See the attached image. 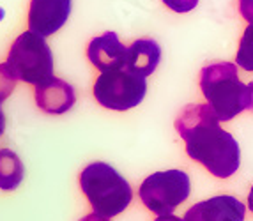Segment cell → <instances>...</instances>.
Masks as SVG:
<instances>
[{"label": "cell", "instance_id": "obj_1", "mask_svg": "<svg viewBox=\"0 0 253 221\" xmlns=\"http://www.w3.org/2000/svg\"><path fill=\"white\" fill-rule=\"evenodd\" d=\"M221 120L207 103L188 105L175 119V131L186 145V154L218 179L232 177L241 166L237 140L219 126Z\"/></svg>", "mask_w": 253, "mask_h": 221}, {"label": "cell", "instance_id": "obj_2", "mask_svg": "<svg viewBox=\"0 0 253 221\" xmlns=\"http://www.w3.org/2000/svg\"><path fill=\"white\" fill-rule=\"evenodd\" d=\"M200 90L207 105L212 108L221 122H228L252 105L250 83L239 80L237 64L212 62L200 71Z\"/></svg>", "mask_w": 253, "mask_h": 221}, {"label": "cell", "instance_id": "obj_3", "mask_svg": "<svg viewBox=\"0 0 253 221\" xmlns=\"http://www.w3.org/2000/svg\"><path fill=\"white\" fill-rule=\"evenodd\" d=\"M78 181L82 193L89 200L94 213L105 218L119 216L133 200L129 183L108 163L94 161L87 165L80 172Z\"/></svg>", "mask_w": 253, "mask_h": 221}, {"label": "cell", "instance_id": "obj_4", "mask_svg": "<svg viewBox=\"0 0 253 221\" xmlns=\"http://www.w3.org/2000/svg\"><path fill=\"white\" fill-rule=\"evenodd\" d=\"M5 66L13 76L29 85H41L53 76V53L48 46L46 37L23 32L11 44Z\"/></svg>", "mask_w": 253, "mask_h": 221}, {"label": "cell", "instance_id": "obj_5", "mask_svg": "<svg viewBox=\"0 0 253 221\" xmlns=\"http://www.w3.org/2000/svg\"><path fill=\"white\" fill-rule=\"evenodd\" d=\"M94 99L103 108L114 111H127L136 108L147 94V80L131 73L126 66L101 73L92 87Z\"/></svg>", "mask_w": 253, "mask_h": 221}, {"label": "cell", "instance_id": "obj_6", "mask_svg": "<svg viewBox=\"0 0 253 221\" xmlns=\"http://www.w3.org/2000/svg\"><path fill=\"white\" fill-rule=\"evenodd\" d=\"M191 191L190 175L182 170L154 172L140 184L138 196L142 204L156 216L172 214L184 204Z\"/></svg>", "mask_w": 253, "mask_h": 221}, {"label": "cell", "instance_id": "obj_7", "mask_svg": "<svg viewBox=\"0 0 253 221\" xmlns=\"http://www.w3.org/2000/svg\"><path fill=\"white\" fill-rule=\"evenodd\" d=\"M73 0H30L27 23L29 30L41 37L59 32L71 14Z\"/></svg>", "mask_w": 253, "mask_h": 221}, {"label": "cell", "instance_id": "obj_8", "mask_svg": "<svg viewBox=\"0 0 253 221\" xmlns=\"http://www.w3.org/2000/svg\"><path fill=\"white\" fill-rule=\"evenodd\" d=\"M245 204L232 195H218L186 211L184 221H245Z\"/></svg>", "mask_w": 253, "mask_h": 221}, {"label": "cell", "instance_id": "obj_9", "mask_svg": "<svg viewBox=\"0 0 253 221\" xmlns=\"http://www.w3.org/2000/svg\"><path fill=\"white\" fill-rule=\"evenodd\" d=\"M36 105L44 113L62 115L69 111L76 103V92L71 83L66 80H60L57 76H51L48 81L36 87Z\"/></svg>", "mask_w": 253, "mask_h": 221}, {"label": "cell", "instance_id": "obj_10", "mask_svg": "<svg viewBox=\"0 0 253 221\" xmlns=\"http://www.w3.org/2000/svg\"><path fill=\"white\" fill-rule=\"evenodd\" d=\"M126 50L127 46L121 43V39L115 32H105L89 43L87 59L99 73L112 71L124 64Z\"/></svg>", "mask_w": 253, "mask_h": 221}, {"label": "cell", "instance_id": "obj_11", "mask_svg": "<svg viewBox=\"0 0 253 221\" xmlns=\"http://www.w3.org/2000/svg\"><path fill=\"white\" fill-rule=\"evenodd\" d=\"M161 60V46L154 39H136L127 46L124 66L138 76H151Z\"/></svg>", "mask_w": 253, "mask_h": 221}, {"label": "cell", "instance_id": "obj_12", "mask_svg": "<svg viewBox=\"0 0 253 221\" xmlns=\"http://www.w3.org/2000/svg\"><path fill=\"white\" fill-rule=\"evenodd\" d=\"M25 168L14 150L0 149V189L14 191L23 181Z\"/></svg>", "mask_w": 253, "mask_h": 221}, {"label": "cell", "instance_id": "obj_13", "mask_svg": "<svg viewBox=\"0 0 253 221\" xmlns=\"http://www.w3.org/2000/svg\"><path fill=\"white\" fill-rule=\"evenodd\" d=\"M236 64L248 73L253 71V23H248L246 30L243 32L236 53Z\"/></svg>", "mask_w": 253, "mask_h": 221}, {"label": "cell", "instance_id": "obj_14", "mask_svg": "<svg viewBox=\"0 0 253 221\" xmlns=\"http://www.w3.org/2000/svg\"><path fill=\"white\" fill-rule=\"evenodd\" d=\"M16 78L13 76V73L9 71L7 66L0 64V105L13 94L14 87H16Z\"/></svg>", "mask_w": 253, "mask_h": 221}, {"label": "cell", "instance_id": "obj_15", "mask_svg": "<svg viewBox=\"0 0 253 221\" xmlns=\"http://www.w3.org/2000/svg\"><path fill=\"white\" fill-rule=\"evenodd\" d=\"M163 4L173 13H190L199 5V0H163Z\"/></svg>", "mask_w": 253, "mask_h": 221}, {"label": "cell", "instance_id": "obj_16", "mask_svg": "<svg viewBox=\"0 0 253 221\" xmlns=\"http://www.w3.org/2000/svg\"><path fill=\"white\" fill-rule=\"evenodd\" d=\"M239 14L248 23H253V0H239Z\"/></svg>", "mask_w": 253, "mask_h": 221}, {"label": "cell", "instance_id": "obj_17", "mask_svg": "<svg viewBox=\"0 0 253 221\" xmlns=\"http://www.w3.org/2000/svg\"><path fill=\"white\" fill-rule=\"evenodd\" d=\"M80 221H108V218L101 216V214H97V213H90L87 214V216H84Z\"/></svg>", "mask_w": 253, "mask_h": 221}, {"label": "cell", "instance_id": "obj_18", "mask_svg": "<svg viewBox=\"0 0 253 221\" xmlns=\"http://www.w3.org/2000/svg\"><path fill=\"white\" fill-rule=\"evenodd\" d=\"M154 221H184V220L173 216V214H167V216H158V220H154Z\"/></svg>", "mask_w": 253, "mask_h": 221}, {"label": "cell", "instance_id": "obj_19", "mask_svg": "<svg viewBox=\"0 0 253 221\" xmlns=\"http://www.w3.org/2000/svg\"><path fill=\"white\" fill-rule=\"evenodd\" d=\"M4 131H5V115L2 111V108H0V136L4 135Z\"/></svg>", "mask_w": 253, "mask_h": 221}, {"label": "cell", "instance_id": "obj_20", "mask_svg": "<svg viewBox=\"0 0 253 221\" xmlns=\"http://www.w3.org/2000/svg\"><path fill=\"white\" fill-rule=\"evenodd\" d=\"M248 209L253 213V186L250 189V195H248Z\"/></svg>", "mask_w": 253, "mask_h": 221}, {"label": "cell", "instance_id": "obj_21", "mask_svg": "<svg viewBox=\"0 0 253 221\" xmlns=\"http://www.w3.org/2000/svg\"><path fill=\"white\" fill-rule=\"evenodd\" d=\"M250 89H252V105H250V110L253 111V81L250 83Z\"/></svg>", "mask_w": 253, "mask_h": 221}]
</instances>
